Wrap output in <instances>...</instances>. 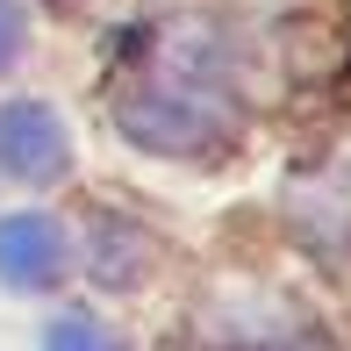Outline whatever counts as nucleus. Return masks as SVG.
Instances as JSON below:
<instances>
[{"mask_svg": "<svg viewBox=\"0 0 351 351\" xmlns=\"http://www.w3.org/2000/svg\"><path fill=\"white\" fill-rule=\"evenodd\" d=\"M115 122L151 151L201 158L237 130V86L230 51L208 22H165L130 43L115 79Z\"/></svg>", "mask_w": 351, "mask_h": 351, "instance_id": "1", "label": "nucleus"}, {"mask_svg": "<svg viewBox=\"0 0 351 351\" xmlns=\"http://www.w3.org/2000/svg\"><path fill=\"white\" fill-rule=\"evenodd\" d=\"M65 158H72V136H65V122H58L43 101L0 108V172L43 186V180H58V172H65Z\"/></svg>", "mask_w": 351, "mask_h": 351, "instance_id": "2", "label": "nucleus"}, {"mask_svg": "<svg viewBox=\"0 0 351 351\" xmlns=\"http://www.w3.org/2000/svg\"><path fill=\"white\" fill-rule=\"evenodd\" d=\"M65 273V230L51 215H8L0 222V280L22 287V294H43Z\"/></svg>", "mask_w": 351, "mask_h": 351, "instance_id": "3", "label": "nucleus"}, {"mask_svg": "<svg viewBox=\"0 0 351 351\" xmlns=\"http://www.w3.org/2000/svg\"><path fill=\"white\" fill-rule=\"evenodd\" d=\"M43 351H122V344L108 337L93 315H58V323L43 330Z\"/></svg>", "mask_w": 351, "mask_h": 351, "instance_id": "4", "label": "nucleus"}, {"mask_svg": "<svg viewBox=\"0 0 351 351\" xmlns=\"http://www.w3.org/2000/svg\"><path fill=\"white\" fill-rule=\"evenodd\" d=\"M22 58V8L14 0H0V72Z\"/></svg>", "mask_w": 351, "mask_h": 351, "instance_id": "5", "label": "nucleus"}, {"mask_svg": "<svg viewBox=\"0 0 351 351\" xmlns=\"http://www.w3.org/2000/svg\"><path fill=\"white\" fill-rule=\"evenodd\" d=\"M258 351H330V344H323V337H308V330H287V337L258 344Z\"/></svg>", "mask_w": 351, "mask_h": 351, "instance_id": "6", "label": "nucleus"}]
</instances>
